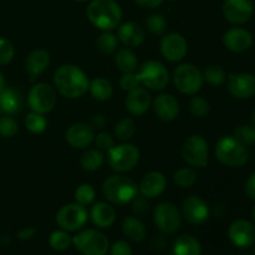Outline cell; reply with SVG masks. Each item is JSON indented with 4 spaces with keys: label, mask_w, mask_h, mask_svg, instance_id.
<instances>
[{
    "label": "cell",
    "mask_w": 255,
    "mask_h": 255,
    "mask_svg": "<svg viewBox=\"0 0 255 255\" xmlns=\"http://www.w3.org/2000/svg\"><path fill=\"white\" fill-rule=\"evenodd\" d=\"M19 131V125L16 120L12 119L10 115L0 116V136L4 138H11Z\"/></svg>",
    "instance_id": "obj_41"
},
{
    "label": "cell",
    "mask_w": 255,
    "mask_h": 255,
    "mask_svg": "<svg viewBox=\"0 0 255 255\" xmlns=\"http://www.w3.org/2000/svg\"><path fill=\"white\" fill-rule=\"evenodd\" d=\"M95 198H96V191L91 184L84 183L77 187L76 191H75V201L85 207L91 204L95 201Z\"/></svg>",
    "instance_id": "obj_39"
},
{
    "label": "cell",
    "mask_w": 255,
    "mask_h": 255,
    "mask_svg": "<svg viewBox=\"0 0 255 255\" xmlns=\"http://www.w3.org/2000/svg\"><path fill=\"white\" fill-rule=\"evenodd\" d=\"M233 136L238 139L244 146H252L255 144V127L252 125H242L238 126L233 132Z\"/></svg>",
    "instance_id": "obj_40"
},
{
    "label": "cell",
    "mask_w": 255,
    "mask_h": 255,
    "mask_svg": "<svg viewBox=\"0 0 255 255\" xmlns=\"http://www.w3.org/2000/svg\"><path fill=\"white\" fill-rule=\"evenodd\" d=\"M115 64L122 74H127V72L136 71L138 66V60H137V55L129 47H122L116 52Z\"/></svg>",
    "instance_id": "obj_29"
},
{
    "label": "cell",
    "mask_w": 255,
    "mask_h": 255,
    "mask_svg": "<svg viewBox=\"0 0 255 255\" xmlns=\"http://www.w3.org/2000/svg\"><path fill=\"white\" fill-rule=\"evenodd\" d=\"M133 1L142 9L153 10L161 6L164 0H133Z\"/></svg>",
    "instance_id": "obj_49"
},
{
    "label": "cell",
    "mask_w": 255,
    "mask_h": 255,
    "mask_svg": "<svg viewBox=\"0 0 255 255\" xmlns=\"http://www.w3.org/2000/svg\"><path fill=\"white\" fill-rule=\"evenodd\" d=\"M167 187V179L163 173L157 171L144 174L138 184V193L148 199L157 198L164 192Z\"/></svg>",
    "instance_id": "obj_21"
},
{
    "label": "cell",
    "mask_w": 255,
    "mask_h": 255,
    "mask_svg": "<svg viewBox=\"0 0 255 255\" xmlns=\"http://www.w3.org/2000/svg\"><path fill=\"white\" fill-rule=\"evenodd\" d=\"M159 49L164 59L171 62H179L188 52V44L183 35L178 32H169L162 37Z\"/></svg>",
    "instance_id": "obj_14"
},
{
    "label": "cell",
    "mask_w": 255,
    "mask_h": 255,
    "mask_svg": "<svg viewBox=\"0 0 255 255\" xmlns=\"http://www.w3.org/2000/svg\"><path fill=\"white\" fill-rule=\"evenodd\" d=\"M172 80L179 92L184 95H197L203 86V75L197 66L192 64H182L174 69Z\"/></svg>",
    "instance_id": "obj_6"
},
{
    "label": "cell",
    "mask_w": 255,
    "mask_h": 255,
    "mask_svg": "<svg viewBox=\"0 0 255 255\" xmlns=\"http://www.w3.org/2000/svg\"><path fill=\"white\" fill-rule=\"evenodd\" d=\"M253 41V35L243 27H231L223 35V45L226 49L236 54H241L251 49Z\"/></svg>",
    "instance_id": "obj_18"
},
{
    "label": "cell",
    "mask_w": 255,
    "mask_h": 255,
    "mask_svg": "<svg viewBox=\"0 0 255 255\" xmlns=\"http://www.w3.org/2000/svg\"><path fill=\"white\" fill-rule=\"evenodd\" d=\"M252 125L255 127V110L253 111V114H252Z\"/></svg>",
    "instance_id": "obj_53"
},
{
    "label": "cell",
    "mask_w": 255,
    "mask_h": 255,
    "mask_svg": "<svg viewBox=\"0 0 255 255\" xmlns=\"http://www.w3.org/2000/svg\"><path fill=\"white\" fill-rule=\"evenodd\" d=\"M153 221L157 228L164 234H173L182 224V214L176 204L162 202L154 208Z\"/></svg>",
    "instance_id": "obj_12"
},
{
    "label": "cell",
    "mask_w": 255,
    "mask_h": 255,
    "mask_svg": "<svg viewBox=\"0 0 255 255\" xmlns=\"http://www.w3.org/2000/svg\"><path fill=\"white\" fill-rule=\"evenodd\" d=\"M54 85L60 95L70 100L84 96L90 87L87 75L76 65H62L55 71Z\"/></svg>",
    "instance_id": "obj_1"
},
{
    "label": "cell",
    "mask_w": 255,
    "mask_h": 255,
    "mask_svg": "<svg viewBox=\"0 0 255 255\" xmlns=\"http://www.w3.org/2000/svg\"><path fill=\"white\" fill-rule=\"evenodd\" d=\"M120 86L124 91H131V90L136 89L139 86L138 77H137L136 72H127V74H122L121 79H120Z\"/></svg>",
    "instance_id": "obj_46"
},
{
    "label": "cell",
    "mask_w": 255,
    "mask_h": 255,
    "mask_svg": "<svg viewBox=\"0 0 255 255\" xmlns=\"http://www.w3.org/2000/svg\"><path fill=\"white\" fill-rule=\"evenodd\" d=\"M169 1H177V0H169Z\"/></svg>",
    "instance_id": "obj_57"
},
{
    "label": "cell",
    "mask_w": 255,
    "mask_h": 255,
    "mask_svg": "<svg viewBox=\"0 0 255 255\" xmlns=\"http://www.w3.org/2000/svg\"><path fill=\"white\" fill-rule=\"evenodd\" d=\"M202 246L194 237L183 234L179 236L173 243L174 255H201Z\"/></svg>",
    "instance_id": "obj_28"
},
{
    "label": "cell",
    "mask_w": 255,
    "mask_h": 255,
    "mask_svg": "<svg viewBox=\"0 0 255 255\" xmlns=\"http://www.w3.org/2000/svg\"><path fill=\"white\" fill-rule=\"evenodd\" d=\"M36 234V229L32 228V227H27V228H24L21 229V231L17 233V238L20 239V241H29V239H31L32 237Z\"/></svg>",
    "instance_id": "obj_51"
},
{
    "label": "cell",
    "mask_w": 255,
    "mask_h": 255,
    "mask_svg": "<svg viewBox=\"0 0 255 255\" xmlns=\"http://www.w3.org/2000/svg\"><path fill=\"white\" fill-rule=\"evenodd\" d=\"M102 192L110 203L124 206L131 203L132 199L138 194V186L129 177L124 174H114L104 181Z\"/></svg>",
    "instance_id": "obj_3"
},
{
    "label": "cell",
    "mask_w": 255,
    "mask_h": 255,
    "mask_svg": "<svg viewBox=\"0 0 255 255\" xmlns=\"http://www.w3.org/2000/svg\"><path fill=\"white\" fill-rule=\"evenodd\" d=\"M153 112L161 121L171 122L177 119L179 114V104L174 96L169 94H162L152 102Z\"/></svg>",
    "instance_id": "obj_22"
},
{
    "label": "cell",
    "mask_w": 255,
    "mask_h": 255,
    "mask_svg": "<svg viewBox=\"0 0 255 255\" xmlns=\"http://www.w3.org/2000/svg\"><path fill=\"white\" fill-rule=\"evenodd\" d=\"M209 207L207 202L199 196H189L182 203V217L188 223L199 226L209 218Z\"/></svg>",
    "instance_id": "obj_16"
},
{
    "label": "cell",
    "mask_w": 255,
    "mask_h": 255,
    "mask_svg": "<svg viewBox=\"0 0 255 255\" xmlns=\"http://www.w3.org/2000/svg\"><path fill=\"white\" fill-rule=\"evenodd\" d=\"M25 126L31 133H42L47 127V121L44 115L31 111L25 119Z\"/></svg>",
    "instance_id": "obj_38"
},
{
    "label": "cell",
    "mask_w": 255,
    "mask_h": 255,
    "mask_svg": "<svg viewBox=\"0 0 255 255\" xmlns=\"http://www.w3.org/2000/svg\"><path fill=\"white\" fill-rule=\"evenodd\" d=\"M49 243L54 251L64 252L72 244V237L64 229L55 231L50 234Z\"/></svg>",
    "instance_id": "obj_36"
},
{
    "label": "cell",
    "mask_w": 255,
    "mask_h": 255,
    "mask_svg": "<svg viewBox=\"0 0 255 255\" xmlns=\"http://www.w3.org/2000/svg\"><path fill=\"white\" fill-rule=\"evenodd\" d=\"M92 223L99 228H110L116 221V211L106 202H99L94 204L90 212Z\"/></svg>",
    "instance_id": "obj_24"
},
{
    "label": "cell",
    "mask_w": 255,
    "mask_h": 255,
    "mask_svg": "<svg viewBox=\"0 0 255 255\" xmlns=\"http://www.w3.org/2000/svg\"><path fill=\"white\" fill-rule=\"evenodd\" d=\"M146 26L152 35H163L167 30V21L163 15L152 14L147 17Z\"/></svg>",
    "instance_id": "obj_42"
},
{
    "label": "cell",
    "mask_w": 255,
    "mask_h": 255,
    "mask_svg": "<svg viewBox=\"0 0 255 255\" xmlns=\"http://www.w3.org/2000/svg\"><path fill=\"white\" fill-rule=\"evenodd\" d=\"M89 91L97 101H107L114 95V87L109 80L104 79V77H97V79L90 81Z\"/></svg>",
    "instance_id": "obj_30"
},
{
    "label": "cell",
    "mask_w": 255,
    "mask_h": 255,
    "mask_svg": "<svg viewBox=\"0 0 255 255\" xmlns=\"http://www.w3.org/2000/svg\"><path fill=\"white\" fill-rule=\"evenodd\" d=\"M119 39L111 31H102L96 40V46L101 54L110 55L117 49Z\"/></svg>",
    "instance_id": "obj_35"
},
{
    "label": "cell",
    "mask_w": 255,
    "mask_h": 255,
    "mask_svg": "<svg viewBox=\"0 0 255 255\" xmlns=\"http://www.w3.org/2000/svg\"><path fill=\"white\" fill-rule=\"evenodd\" d=\"M72 244L82 255H106L110 249L109 238L96 229H85L72 238Z\"/></svg>",
    "instance_id": "obj_7"
},
{
    "label": "cell",
    "mask_w": 255,
    "mask_h": 255,
    "mask_svg": "<svg viewBox=\"0 0 255 255\" xmlns=\"http://www.w3.org/2000/svg\"><path fill=\"white\" fill-rule=\"evenodd\" d=\"M134 132H136V124L129 117L120 120L114 128L115 137L121 142H128L133 137Z\"/></svg>",
    "instance_id": "obj_32"
},
{
    "label": "cell",
    "mask_w": 255,
    "mask_h": 255,
    "mask_svg": "<svg viewBox=\"0 0 255 255\" xmlns=\"http://www.w3.org/2000/svg\"><path fill=\"white\" fill-rule=\"evenodd\" d=\"M22 101L15 90L6 89L0 91V112L4 115H14L21 110Z\"/></svg>",
    "instance_id": "obj_27"
},
{
    "label": "cell",
    "mask_w": 255,
    "mask_h": 255,
    "mask_svg": "<svg viewBox=\"0 0 255 255\" xmlns=\"http://www.w3.org/2000/svg\"><path fill=\"white\" fill-rule=\"evenodd\" d=\"M87 19L102 31L116 29L122 20V9L116 0H90Z\"/></svg>",
    "instance_id": "obj_2"
},
{
    "label": "cell",
    "mask_w": 255,
    "mask_h": 255,
    "mask_svg": "<svg viewBox=\"0 0 255 255\" xmlns=\"http://www.w3.org/2000/svg\"><path fill=\"white\" fill-rule=\"evenodd\" d=\"M132 211L137 217H143L148 213L149 211V203L148 198L143 197L142 194H137L133 199H132Z\"/></svg>",
    "instance_id": "obj_44"
},
{
    "label": "cell",
    "mask_w": 255,
    "mask_h": 255,
    "mask_svg": "<svg viewBox=\"0 0 255 255\" xmlns=\"http://www.w3.org/2000/svg\"><path fill=\"white\" fill-rule=\"evenodd\" d=\"M4 89H5V79H4V76H2L1 71H0V91Z\"/></svg>",
    "instance_id": "obj_52"
},
{
    "label": "cell",
    "mask_w": 255,
    "mask_h": 255,
    "mask_svg": "<svg viewBox=\"0 0 255 255\" xmlns=\"http://www.w3.org/2000/svg\"><path fill=\"white\" fill-rule=\"evenodd\" d=\"M202 75H203L204 81L208 82L212 86H219V85L224 84L227 80L226 71L219 65H208L203 70Z\"/></svg>",
    "instance_id": "obj_34"
},
{
    "label": "cell",
    "mask_w": 255,
    "mask_h": 255,
    "mask_svg": "<svg viewBox=\"0 0 255 255\" xmlns=\"http://www.w3.org/2000/svg\"><path fill=\"white\" fill-rule=\"evenodd\" d=\"M253 255H255V247H254V249H253Z\"/></svg>",
    "instance_id": "obj_56"
},
{
    "label": "cell",
    "mask_w": 255,
    "mask_h": 255,
    "mask_svg": "<svg viewBox=\"0 0 255 255\" xmlns=\"http://www.w3.org/2000/svg\"><path fill=\"white\" fill-rule=\"evenodd\" d=\"M216 157L229 168L243 167L249 161V152L234 136H223L216 144Z\"/></svg>",
    "instance_id": "obj_4"
},
{
    "label": "cell",
    "mask_w": 255,
    "mask_h": 255,
    "mask_svg": "<svg viewBox=\"0 0 255 255\" xmlns=\"http://www.w3.org/2000/svg\"><path fill=\"white\" fill-rule=\"evenodd\" d=\"M144 29L134 21H127L117 26V39L126 47H137L144 41Z\"/></svg>",
    "instance_id": "obj_23"
},
{
    "label": "cell",
    "mask_w": 255,
    "mask_h": 255,
    "mask_svg": "<svg viewBox=\"0 0 255 255\" xmlns=\"http://www.w3.org/2000/svg\"><path fill=\"white\" fill-rule=\"evenodd\" d=\"M189 111H191L192 116L196 117V119H204L209 115L211 106L206 99L193 95V97L189 101Z\"/></svg>",
    "instance_id": "obj_37"
},
{
    "label": "cell",
    "mask_w": 255,
    "mask_h": 255,
    "mask_svg": "<svg viewBox=\"0 0 255 255\" xmlns=\"http://www.w3.org/2000/svg\"><path fill=\"white\" fill-rule=\"evenodd\" d=\"M223 16L233 25H243L254 14L253 0H224L222 6Z\"/></svg>",
    "instance_id": "obj_13"
},
{
    "label": "cell",
    "mask_w": 255,
    "mask_h": 255,
    "mask_svg": "<svg viewBox=\"0 0 255 255\" xmlns=\"http://www.w3.org/2000/svg\"><path fill=\"white\" fill-rule=\"evenodd\" d=\"M197 172L191 167H182L173 174V182L179 188H191L197 182Z\"/></svg>",
    "instance_id": "obj_33"
},
{
    "label": "cell",
    "mask_w": 255,
    "mask_h": 255,
    "mask_svg": "<svg viewBox=\"0 0 255 255\" xmlns=\"http://www.w3.org/2000/svg\"><path fill=\"white\" fill-rule=\"evenodd\" d=\"M139 85H143L147 90L162 91L169 82V72L162 62L149 60L142 65L137 74Z\"/></svg>",
    "instance_id": "obj_8"
},
{
    "label": "cell",
    "mask_w": 255,
    "mask_h": 255,
    "mask_svg": "<svg viewBox=\"0 0 255 255\" xmlns=\"http://www.w3.org/2000/svg\"><path fill=\"white\" fill-rule=\"evenodd\" d=\"M139 149L134 144L122 142L119 146H114L109 151L107 163L116 173H126L132 171L139 162Z\"/></svg>",
    "instance_id": "obj_5"
},
{
    "label": "cell",
    "mask_w": 255,
    "mask_h": 255,
    "mask_svg": "<svg viewBox=\"0 0 255 255\" xmlns=\"http://www.w3.org/2000/svg\"><path fill=\"white\" fill-rule=\"evenodd\" d=\"M227 80H228L227 89L234 99L248 100L255 95V75L247 74V72L229 74Z\"/></svg>",
    "instance_id": "obj_15"
},
{
    "label": "cell",
    "mask_w": 255,
    "mask_h": 255,
    "mask_svg": "<svg viewBox=\"0 0 255 255\" xmlns=\"http://www.w3.org/2000/svg\"><path fill=\"white\" fill-rule=\"evenodd\" d=\"M229 241L238 248H248L255 243V226L248 219H237L228 228Z\"/></svg>",
    "instance_id": "obj_17"
},
{
    "label": "cell",
    "mask_w": 255,
    "mask_h": 255,
    "mask_svg": "<svg viewBox=\"0 0 255 255\" xmlns=\"http://www.w3.org/2000/svg\"><path fill=\"white\" fill-rule=\"evenodd\" d=\"M244 193L252 201H255V173L251 174L244 184Z\"/></svg>",
    "instance_id": "obj_48"
},
{
    "label": "cell",
    "mask_w": 255,
    "mask_h": 255,
    "mask_svg": "<svg viewBox=\"0 0 255 255\" xmlns=\"http://www.w3.org/2000/svg\"><path fill=\"white\" fill-rule=\"evenodd\" d=\"M105 162V156L100 149H87L80 159L82 169L87 172H95L102 167Z\"/></svg>",
    "instance_id": "obj_31"
},
{
    "label": "cell",
    "mask_w": 255,
    "mask_h": 255,
    "mask_svg": "<svg viewBox=\"0 0 255 255\" xmlns=\"http://www.w3.org/2000/svg\"><path fill=\"white\" fill-rule=\"evenodd\" d=\"M252 218H253V223H254V226H255V206H254L253 211H252Z\"/></svg>",
    "instance_id": "obj_54"
},
{
    "label": "cell",
    "mask_w": 255,
    "mask_h": 255,
    "mask_svg": "<svg viewBox=\"0 0 255 255\" xmlns=\"http://www.w3.org/2000/svg\"><path fill=\"white\" fill-rule=\"evenodd\" d=\"M15 50L11 42L0 36V65H7L14 59Z\"/></svg>",
    "instance_id": "obj_43"
},
{
    "label": "cell",
    "mask_w": 255,
    "mask_h": 255,
    "mask_svg": "<svg viewBox=\"0 0 255 255\" xmlns=\"http://www.w3.org/2000/svg\"><path fill=\"white\" fill-rule=\"evenodd\" d=\"M182 157L191 167L203 168L208 164V142L201 134H192L184 141L182 147Z\"/></svg>",
    "instance_id": "obj_9"
},
{
    "label": "cell",
    "mask_w": 255,
    "mask_h": 255,
    "mask_svg": "<svg viewBox=\"0 0 255 255\" xmlns=\"http://www.w3.org/2000/svg\"><path fill=\"white\" fill-rule=\"evenodd\" d=\"M110 255H132V249L127 242L117 241L110 247Z\"/></svg>",
    "instance_id": "obj_47"
},
{
    "label": "cell",
    "mask_w": 255,
    "mask_h": 255,
    "mask_svg": "<svg viewBox=\"0 0 255 255\" xmlns=\"http://www.w3.org/2000/svg\"><path fill=\"white\" fill-rule=\"evenodd\" d=\"M94 141L96 143L97 149H100L101 152H109L115 146L114 137L110 133H107V132H100L97 136H95Z\"/></svg>",
    "instance_id": "obj_45"
},
{
    "label": "cell",
    "mask_w": 255,
    "mask_h": 255,
    "mask_svg": "<svg viewBox=\"0 0 255 255\" xmlns=\"http://www.w3.org/2000/svg\"><path fill=\"white\" fill-rule=\"evenodd\" d=\"M89 212L86 207L77 203H69L61 207L56 213V223L66 232H75L81 229L86 224Z\"/></svg>",
    "instance_id": "obj_11"
},
{
    "label": "cell",
    "mask_w": 255,
    "mask_h": 255,
    "mask_svg": "<svg viewBox=\"0 0 255 255\" xmlns=\"http://www.w3.org/2000/svg\"><path fill=\"white\" fill-rule=\"evenodd\" d=\"M74 1H76V2H86V1H90V0H74Z\"/></svg>",
    "instance_id": "obj_55"
},
{
    "label": "cell",
    "mask_w": 255,
    "mask_h": 255,
    "mask_svg": "<svg viewBox=\"0 0 255 255\" xmlns=\"http://www.w3.org/2000/svg\"><path fill=\"white\" fill-rule=\"evenodd\" d=\"M27 104L32 112L41 115L49 114L56 105V91L45 82L35 84L27 95Z\"/></svg>",
    "instance_id": "obj_10"
},
{
    "label": "cell",
    "mask_w": 255,
    "mask_h": 255,
    "mask_svg": "<svg viewBox=\"0 0 255 255\" xmlns=\"http://www.w3.org/2000/svg\"><path fill=\"white\" fill-rule=\"evenodd\" d=\"M122 232L128 241L141 243L146 238V226L138 217H126L122 222Z\"/></svg>",
    "instance_id": "obj_26"
},
{
    "label": "cell",
    "mask_w": 255,
    "mask_h": 255,
    "mask_svg": "<svg viewBox=\"0 0 255 255\" xmlns=\"http://www.w3.org/2000/svg\"><path fill=\"white\" fill-rule=\"evenodd\" d=\"M152 105L151 95L146 87H136L127 94L125 100L126 110L133 116H142L149 110Z\"/></svg>",
    "instance_id": "obj_20"
},
{
    "label": "cell",
    "mask_w": 255,
    "mask_h": 255,
    "mask_svg": "<svg viewBox=\"0 0 255 255\" xmlns=\"http://www.w3.org/2000/svg\"><path fill=\"white\" fill-rule=\"evenodd\" d=\"M90 125H91L94 129H102L105 127V125H106V117L102 114L94 115L91 119V124Z\"/></svg>",
    "instance_id": "obj_50"
},
{
    "label": "cell",
    "mask_w": 255,
    "mask_h": 255,
    "mask_svg": "<svg viewBox=\"0 0 255 255\" xmlns=\"http://www.w3.org/2000/svg\"><path fill=\"white\" fill-rule=\"evenodd\" d=\"M95 129L92 128L91 125H87L85 122H77V124L71 125L66 129L65 138L67 143L72 148L84 149L89 147L95 139Z\"/></svg>",
    "instance_id": "obj_19"
},
{
    "label": "cell",
    "mask_w": 255,
    "mask_h": 255,
    "mask_svg": "<svg viewBox=\"0 0 255 255\" xmlns=\"http://www.w3.org/2000/svg\"><path fill=\"white\" fill-rule=\"evenodd\" d=\"M50 65V54L44 49H36L29 54L26 59V71L30 76H39L46 71Z\"/></svg>",
    "instance_id": "obj_25"
}]
</instances>
